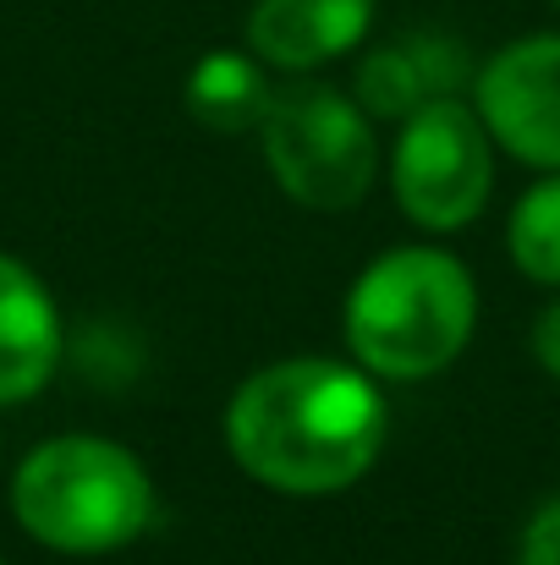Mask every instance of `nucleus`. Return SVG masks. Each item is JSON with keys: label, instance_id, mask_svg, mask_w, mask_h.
Returning a JSON list of instances; mask_svg holds the SVG:
<instances>
[{"label": "nucleus", "instance_id": "1", "mask_svg": "<svg viewBox=\"0 0 560 565\" xmlns=\"http://www.w3.org/2000/svg\"><path fill=\"white\" fill-rule=\"evenodd\" d=\"M390 439V401L363 363L281 358L225 401L231 461L292 500H325L363 483Z\"/></svg>", "mask_w": 560, "mask_h": 565}, {"label": "nucleus", "instance_id": "2", "mask_svg": "<svg viewBox=\"0 0 560 565\" xmlns=\"http://www.w3.org/2000/svg\"><path fill=\"white\" fill-rule=\"evenodd\" d=\"M478 330L473 269L429 242L390 247L363 264L341 302V335L352 363L379 384H418L445 374Z\"/></svg>", "mask_w": 560, "mask_h": 565}, {"label": "nucleus", "instance_id": "3", "mask_svg": "<svg viewBox=\"0 0 560 565\" xmlns=\"http://www.w3.org/2000/svg\"><path fill=\"white\" fill-rule=\"evenodd\" d=\"M17 527L55 555H116L138 544L160 511L138 450L105 434H55L33 445L11 478Z\"/></svg>", "mask_w": 560, "mask_h": 565}, {"label": "nucleus", "instance_id": "4", "mask_svg": "<svg viewBox=\"0 0 560 565\" xmlns=\"http://www.w3.org/2000/svg\"><path fill=\"white\" fill-rule=\"evenodd\" d=\"M258 149L275 188L314 214H347L379 182V121L352 94L308 83V72L292 88H275Z\"/></svg>", "mask_w": 560, "mask_h": 565}, {"label": "nucleus", "instance_id": "5", "mask_svg": "<svg viewBox=\"0 0 560 565\" xmlns=\"http://www.w3.org/2000/svg\"><path fill=\"white\" fill-rule=\"evenodd\" d=\"M495 154L500 149H495L478 105L462 94H440V99L418 105L406 121H395L390 198L429 236L467 231L489 209Z\"/></svg>", "mask_w": 560, "mask_h": 565}, {"label": "nucleus", "instance_id": "6", "mask_svg": "<svg viewBox=\"0 0 560 565\" xmlns=\"http://www.w3.org/2000/svg\"><path fill=\"white\" fill-rule=\"evenodd\" d=\"M473 105L500 154L528 171H560V33L500 44L473 72Z\"/></svg>", "mask_w": 560, "mask_h": 565}, {"label": "nucleus", "instance_id": "7", "mask_svg": "<svg viewBox=\"0 0 560 565\" xmlns=\"http://www.w3.org/2000/svg\"><path fill=\"white\" fill-rule=\"evenodd\" d=\"M379 0H253L247 6V50L270 72H319L352 55L373 33Z\"/></svg>", "mask_w": 560, "mask_h": 565}, {"label": "nucleus", "instance_id": "8", "mask_svg": "<svg viewBox=\"0 0 560 565\" xmlns=\"http://www.w3.org/2000/svg\"><path fill=\"white\" fill-rule=\"evenodd\" d=\"M61 308L50 286L11 253H0V406L33 401L61 369Z\"/></svg>", "mask_w": 560, "mask_h": 565}, {"label": "nucleus", "instance_id": "9", "mask_svg": "<svg viewBox=\"0 0 560 565\" xmlns=\"http://www.w3.org/2000/svg\"><path fill=\"white\" fill-rule=\"evenodd\" d=\"M467 77H473V66H467L456 39H445V33H401V39H384L379 50L363 55L352 99L369 110L373 121H406L418 105H429L440 94H456Z\"/></svg>", "mask_w": 560, "mask_h": 565}, {"label": "nucleus", "instance_id": "10", "mask_svg": "<svg viewBox=\"0 0 560 565\" xmlns=\"http://www.w3.org/2000/svg\"><path fill=\"white\" fill-rule=\"evenodd\" d=\"M270 99H275L270 66L247 44L242 50H209L187 72V116L209 132H225V138L258 132Z\"/></svg>", "mask_w": 560, "mask_h": 565}, {"label": "nucleus", "instance_id": "11", "mask_svg": "<svg viewBox=\"0 0 560 565\" xmlns=\"http://www.w3.org/2000/svg\"><path fill=\"white\" fill-rule=\"evenodd\" d=\"M506 253L522 280L560 291V171H545L533 188L511 203Z\"/></svg>", "mask_w": 560, "mask_h": 565}, {"label": "nucleus", "instance_id": "12", "mask_svg": "<svg viewBox=\"0 0 560 565\" xmlns=\"http://www.w3.org/2000/svg\"><path fill=\"white\" fill-rule=\"evenodd\" d=\"M517 565H560V494H550L517 533Z\"/></svg>", "mask_w": 560, "mask_h": 565}, {"label": "nucleus", "instance_id": "13", "mask_svg": "<svg viewBox=\"0 0 560 565\" xmlns=\"http://www.w3.org/2000/svg\"><path fill=\"white\" fill-rule=\"evenodd\" d=\"M533 358L550 379H560V297H550L545 313L533 319Z\"/></svg>", "mask_w": 560, "mask_h": 565}, {"label": "nucleus", "instance_id": "14", "mask_svg": "<svg viewBox=\"0 0 560 565\" xmlns=\"http://www.w3.org/2000/svg\"><path fill=\"white\" fill-rule=\"evenodd\" d=\"M0 565H6V561H0Z\"/></svg>", "mask_w": 560, "mask_h": 565}, {"label": "nucleus", "instance_id": "15", "mask_svg": "<svg viewBox=\"0 0 560 565\" xmlns=\"http://www.w3.org/2000/svg\"><path fill=\"white\" fill-rule=\"evenodd\" d=\"M556 6H560V0H556Z\"/></svg>", "mask_w": 560, "mask_h": 565}]
</instances>
